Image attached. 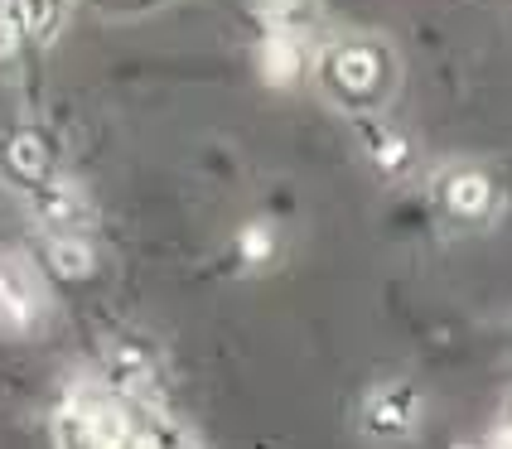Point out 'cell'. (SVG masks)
<instances>
[{
    "mask_svg": "<svg viewBox=\"0 0 512 449\" xmlns=\"http://www.w3.org/2000/svg\"><path fill=\"white\" fill-rule=\"evenodd\" d=\"M503 425H508V430H512V411H508V421H503Z\"/></svg>",
    "mask_w": 512,
    "mask_h": 449,
    "instance_id": "9c48e42d",
    "label": "cell"
},
{
    "mask_svg": "<svg viewBox=\"0 0 512 449\" xmlns=\"http://www.w3.org/2000/svg\"><path fill=\"white\" fill-rule=\"evenodd\" d=\"M145 421L150 411L107 387H73L58 401L54 440L58 449H150Z\"/></svg>",
    "mask_w": 512,
    "mask_h": 449,
    "instance_id": "6da1fadb",
    "label": "cell"
},
{
    "mask_svg": "<svg viewBox=\"0 0 512 449\" xmlns=\"http://www.w3.org/2000/svg\"><path fill=\"white\" fill-rule=\"evenodd\" d=\"M232 247H237V256H242L247 271H266V266L281 256V232H276L271 218H247V223L237 227Z\"/></svg>",
    "mask_w": 512,
    "mask_h": 449,
    "instance_id": "5b68a950",
    "label": "cell"
},
{
    "mask_svg": "<svg viewBox=\"0 0 512 449\" xmlns=\"http://www.w3.org/2000/svg\"><path fill=\"white\" fill-rule=\"evenodd\" d=\"M421 416H426V401L411 382H377L368 396H363V411H358V425L368 440H382V445H397V440H411L421 430Z\"/></svg>",
    "mask_w": 512,
    "mask_h": 449,
    "instance_id": "7a4b0ae2",
    "label": "cell"
},
{
    "mask_svg": "<svg viewBox=\"0 0 512 449\" xmlns=\"http://www.w3.org/2000/svg\"><path fill=\"white\" fill-rule=\"evenodd\" d=\"M440 194H445V208H450L455 218H488V213H493V179H488V174L464 169Z\"/></svg>",
    "mask_w": 512,
    "mask_h": 449,
    "instance_id": "277c9868",
    "label": "cell"
},
{
    "mask_svg": "<svg viewBox=\"0 0 512 449\" xmlns=\"http://www.w3.org/2000/svg\"><path fill=\"white\" fill-rule=\"evenodd\" d=\"M372 44H348V49H339V63L329 68V73H339L343 92H353V97H368L372 92Z\"/></svg>",
    "mask_w": 512,
    "mask_h": 449,
    "instance_id": "52a82bcc",
    "label": "cell"
},
{
    "mask_svg": "<svg viewBox=\"0 0 512 449\" xmlns=\"http://www.w3.org/2000/svg\"><path fill=\"white\" fill-rule=\"evenodd\" d=\"M44 324V285L20 256L0 252V334L34 338Z\"/></svg>",
    "mask_w": 512,
    "mask_h": 449,
    "instance_id": "3957f363",
    "label": "cell"
},
{
    "mask_svg": "<svg viewBox=\"0 0 512 449\" xmlns=\"http://www.w3.org/2000/svg\"><path fill=\"white\" fill-rule=\"evenodd\" d=\"M145 445L150 449H199V440H194L184 425H174L170 416H155V411H150V421H145Z\"/></svg>",
    "mask_w": 512,
    "mask_h": 449,
    "instance_id": "ba28073f",
    "label": "cell"
},
{
    "mask_svg": "<svg viewBox=\"0 0 512 449\" xmlns=\"http://www.w3.org/2000/svg\"><path fill=\"white\" fill-rule=\"evenodd\" d=\"M49 266H54L63 281H83V276L97 271V256H92V247H87L78 232H54L49 237Z\"/></svg>",
    "mask_w": 512,
    "mask_h": 449,
    "instance_id": "8992f818",
    "label": "cell"
}]
</instances>
